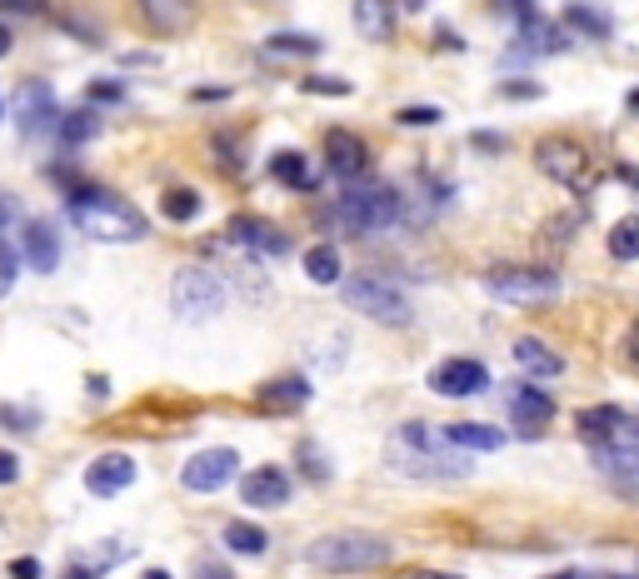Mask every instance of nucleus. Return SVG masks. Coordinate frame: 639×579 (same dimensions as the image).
Here are the masks:
<instances>
[{"label": "nucleus", "mask_w": 639, "mask_h": 579, "mask_svg": "<svg viewBox=\"0 0 639 579\" xmlns=\"http://www.w3.org/2000/svg\"><path fill=\"white\" fill-rule=\"evenodd\" d=\"M21 230H25V220H21V201L0 195V245H15V250H21Z\"/></svg>", "instance_id": "obj_33"}, {"label": "nucleus", "mask_w": 639, "mask_h": 579, "mask_svg": "<svg viewBox=\"0 0 639 579\" xmlns=\"http://www.w3.org/2000/svg\"><path fill=\"white\" fill-rule=\"evenodd\" d=\"M11 579H40V559H11Z\"/></svg>", "instance_id": "obj_46"}, {"label": "nucleus", "mask_w": 639, "mask_h": 579, "mask_svg": "<svg viewBox=\"0 0 639 579\" xmlns=\"http://www.w3.org/2000/svg\"><path fill=\"white\" fill-rule=\"evenodd\" d=\"M610 255L615 261H639V215H625V220L610 230Z\"/></svg>", "instance_id": "obj_31"}, {"label": "nucleus", "mask_w": 639, "mask_h": 579, "mask_svg": "<svg viewBox=\"0 0 639 579\" xmlns=\"http://www.w3.org/2000/svg\"><path fill=\"white\" fill-rule=\"evenodd\" d=\"M300 465H305L310 480H325V474H330V465H325V460L315 455V445H300Z\"/></svg>", "instance_id": "obj_41"}, {"label": "nucleus", "mask_w": 639, "mask_h": 579, "mask_svg": "<svg viewBox=\"0 0 639 579\" xmlns=\"http://www.w3.org/2000/svg\"><path fill=\"white\" fill-rule=\"evenodd\" d=\"M170 310H176L185 325H205L226 310V280L205 265H185V270L170 280Z\"/></svg>", "instance_id": "obj_5"}, {"label": "nucleus", "mask_w": 639, "mask_h": 579, "mask_svg": "<svg viewBox=\"0 0 639 579\" xmlns=\"http://www.w3.org/2000/svg\"><path fill=\"white\" fill-rule=\"evenodd\" d=\"M305 275L315 285H340V250H335V245L305 250Z\"/></svg>", "instance_id": "obj_28"}, {"label": "nucleus", "mask_w": 639, "mask_h": 579, "mask_svg": "<svg viewBox=\"0 0 639 579\" xmlns=\"http://www.w3.org/2000/svg\"><path fill=\"white\" fill-rule=\"evenodd\" d=\"M300 91H310V95H350V81H335V75H310Z\"/></svg>", "instance_id": "obj_35"}, {"label": "nucleus", "mask_w": 639, "mask_h": 579, "mask_svg": "<svg viewBox=\"0 0 639 579\" xmlns=\"http://www.w3.org/2000/svg\"><path fill=\"white\" fill-rule=\"evenodd\" d=\"M390 465L405 480H460L470 474V455H460V445H450V435L435 425H400V435L390 439Z\"/></svg>", "instance_id": "obj_1"}, {"label": "nucleus", "mask_w": 639, "mask_h": 579, "mask_svg": "<svg viewBox=\"0 0 639 579\" xmlns=\"http://www.w3.org/2000/svg\"><path fill=\"white\" fill-rule=\"evenodd\" d=\"M395 555L390 540H379V534H365V530H330L319 534V540H310L305 559L315 569H325V575H365V569L385 565V559Z\"/></svg>", "instance_id": "obj_3"}, {"label": "nucleus", "mask_w": 639, "mask_h": 579, "mask_svg": "<svg viewBox=\"0 0 639 579\" xmlns=\"http://www.w3.org/2000/svg\"><path fill=\"white\" fill-rule=\"evenodd\" d=\"M201 190H190V185H170L166 190V201H160V210H166V220H176V225H190L195 215H201Z\"/></svg>", "instance_id": "obj_27"}, {"label": "nucleus", "mask_w": 639, "mask_h": 579, "mask_svg": "<svg viewBox=\"0 0 639 579\" xmlns=\"http://www.w3.org/2000/svg\"><path fill=\"white\" fill-rule=\"evenodd\" d=\"M265 50H270V56H280V60H310V56H319V36H296V31H280V36L265 40Z\"/></svg>", "instance_id": "obj_29"}, {"label": "nucleus", "mask_w": 639, "mask_h": 579, "mask_svg": "<svg viewBox=\"0 0 639 579\" xmlns=\"http://www.w3.org/2000/svg\"><path fill=\"white\" fill-rule=\"evenodd\" d=\"M625 360H629V370L639 375V319L629 325V335H625Z\"/></svg>", "instance_id": "obj_45"}, {"label": "nucleus", "mask_w": 639, "mask_h": 579, "mask_svg": "<svg viewBox=\"0 0 639 579\" xmlns=\"http://www.w3.org/2000/svg\"><path fill=\"white\" fill-rule=\"evenodd\" d=\"M405 220V201L395 185H379V180H360V185L340 190V205H335V225L345 230H360V236H375V230H395Z\"/></svg>", "instance_id": "obj_4"}, {"label": "nucleus", "mask_w": 639, "mask_h": 579, "mask_svg": "<svg viewBox=\"0 0 639 579\" xmlns=\"http://www.w3.org/2000/svg\"><path fill=\"white\" fill-rule=\"evenodd\" d=\"M515 360H520V370L530 379H559L565 375V360H559L545 340H515Z\"/></svg>", "instance_id": "obj_22"}, {"label": "nucleus", "mask_w": 639, "mask_h": 579, "mask_svg": "<svg viewBox=\"0 0 639 579\" xmlns=\"http://www.w3.org/2000/svg\"><path fill=\"white\" fill-rule=\"evenodd\" d=\"M226 236H230V245H240L245 255H285V250H290V240H285L280 225L255 220V215H236Z\"/></svg>", "instance_id": "obj_14"}, {"label": "nucleus", "mask_w": 639, "mask_h": 579, "mask_svg": "<svg viewBox=\"0 0 639 579\" xmlns=\"http://www.w3.org/2000/svg\"><path fill=\"white\" fill-rule=\"evenodd\" d=\"M414 579H460V575H425V569H414Z\"/></svg>", "instance_id": "obj_51"}, {"label": "nucleus", "mask_w": 639, "mask_h": 579, "mask_svg": "<svg viewBox=\"0 0 639 579\" xmlns=\"http://www.w3.org/2000/svg\"><path fill=\"white\" fill-rule=\"evenodd\" d=\"M236 474H240V455L226 445H215V449L190 455L185 470H180V485H185L190 495H215V490H226Z\"/></svg>", "instance_id": "obj_9"}, {"label": "nucleus", "mask_w": 639, "mask_h": 579, "mask_svg": "<svg viewBox=\"0 0 639 579\" xmlns=\"http://www.w3.org/2000/svg\"><path fill=\"white\" fill-rule=\"evenodd\" d=\"M555 579H594V575H580V569H565V575H555Z\"/></svg>", "instance_id": "obj_52"}, {"label": "nucleus", "mask_w": 639, "mask_h": 579, "mask_svg": "<svg viewBox=\"0 0 639 579\" xmlns=\"http://www.w3.org/2000/svg\"><path fill=\"white\" fill-rule=\"evenodd\" d=\"M255 400H261L265 410H275V414H290V410H300V405L310 400V379L300 375V370L275 375V379H265L261 390H255Z\"/></svg>", "instance_id": "obj_18"}, {"label": "nucleus", "mask_w": 639, "mask_h": 579, "mask_svg": "<svg viewBox=\"0 0 639 579\" xmlns=\"http://www.w3.org/2000/svg\"><path fill=\"white\" fill-rule=\"evenodd\" d=\"M120 95H125V91H120L116 81H91V85H85V100H91V106H100V100H106V106H116Z\"/></svg>", "instance_id": "obj_36"}, {"label": "nucleus", "mask_w": 639, "mask_h": 579, "mask_svg": "<svg viewBox=\"0 0 639 579\" xmlns=\"http://www.w3.org/2000/svg\"><path fill=\"white\" fill-rule=\"evenodd\" d=\"M430 390L445 395V400H470V395L490 390V370L480 360H439L430 370Z\"/></svg>", "instance_id": "obj_11"}, {"label": "nucleus", "mask_w": 639, "mask_h": 579, "mask_svg": "<svg viewBox=\"0 0 639 579\" xmlns=\"http://www.w3.org/2000/svg\"><path fill=\"white\" fill-rule=\"evenodd\" d=\"M195 100H201V106H210V100H230V91H226V85H201V91H195Z\"/></svg>", "instance_id": "obj_47"}, {"label": "nucleus", "mask_w": 639, "mask_h": 579, "mask_svg": "<svg viewBox=\"0 0 639 579\" xmlns=\"http://www.w3.org/2000/svg\"><path fill=\"white\" fill-rule=\"evenodd\" d=\"M215 155H226L230 176H240V145H236V135H215Z\"/></svg>", "instance_id": "obj_40"}, {"label": "nucleus", "mask_w": 639, "mask_h": 579, "mask_svg": "<svg viewBox=\"0 0 639 579\" xmlns=\"http://www.w3.org/2000/svg\"><path fill=\"white\" fill-rule=\"evenodd\" d=\"M135 485V460L131 455H100V460H91V470H85V490L100 499L120 495V490Z\"/></svg>", "instance_id": "obj_16"}, {"label": "nucleus", "mask_w": 639, "mask_h": 579, "mask_svg": "<svg viewBox=\"0 0 639 579\" xmlns=\"http://www.w3.org/2000/svg\"><path fill=\"white\" fill-rule=\"evenodd\" d=\"M190 579H236V575H230V569H220V565H201Z\"/></svg>", "instance_id": "obj_48"}, {"label": "nucleus", "mask_w": 639, "mask_h": 579, "mask_svg": "<svg viewBox=\"0 0 639 579\" xmlns=\"http://www.w3.org/2000/svg\"><path fill=\"white\" fill-rule=\"evenodd\" d=\"M0 56H11V31L0 25Z\"/></svg>", "instance_id": "obj_50"}, {"label": "nucleus", "mask_w": 639, "mask_h": 579, "mask_svg": "<svg viewBox=\"0 0 639 579\" xmlns=\"http://www.w3.org/2000/svg\"><path fill=\"white\" fill-rule=\"evenodd\" d=\"M534 166L540 176L555 180L559 190H590L594 185V170H590V150L569 135H550V141L534 145Z\"/></svg>", "instance_id": "obj_8"}, {"label": "nucleus", "mask_w": 639, "mask_h": 579, "mask_svg": "<svg viewBox=\"0 0 639 579\" xmlns=\"http://www.w3.org/2000/svg\"><path fill=\"white\" fill-rule=\"evenodd\" d=\"M290 495H296V485H290V474H285L280 465H261V470H250L245 480H240V499H245L250 509H285Z\"/></svg>", "instance_id": "obj_13"}, {"label": "nucleus", "mask_w": 639, "mask_h": 579, "mask_svg": "<svg viewBox=\"0 0 639 579\" xmlns=\"http://www.w3.org/2000/svg\"><path fill=\"white\" fill-rule=\"evenodd\" d=\"M145 579H170V575H166V569H150V575H145Z\"/></svg>", "instance_id": "obj_53"}, {"label": "nucleus", "mask_w": 639, "mask_h": 579, "mask_svg": "<svg viewBox=\"0 0 639 579\" xmlns=\"http://www.w3.org/2000/svg\"><path fill=\"white\" fill-rule=\"evenodd\" d=\"M395 120H400V125H435L439 110H435V106H405Z\"/></svg>", "instance_id": "obj_39"}, {"label": "nucleus", "mask_w": 639, "mask_h": 579, "mask_svg": "<svg viewBox=\"0 0 639 579\" xmlns=\"http://www.w3.org/2000/svg\"><path fill=\"white\" fill-rule=\"evenodd\" d=\"M15 480H21V460L11 449H0V485H15Z\"/></svg>", "instance_id": "obj_43"}, {"label": "nucleus", "mask_w": 639, "mask_h": 579, "mask_svg": "<svg viewBox=\"0 0 639 579\" xmlns=\"http://www.w3.org/2000/svg\"><path fill=\"white\" fill-rule=\"evenodd\" d=\"M485 290L499 305L515 310H540L559 300V280L550 270H534V265H499V270L485 275Z\"/></svg>", "instance_id": "obj_6"}, {"label": "nucleus", "mask_w": 639, "mask_h": 579, "mask_svg": "<svg viewBox=\"0 0 639 579\" xmlns=\"http://www.w3.org/2000/svg\"><path fill=\"white\" fill-rule=\"evenodd\" d=\"M56 95H50V85H25L21 95H15V131L25 135V141H40L46 131H56Z\"/></svg>", "instance_id": "obj_12"}, {"label": "nucleus", "mask_w": 639, "mask_h": 579, "mask_svg": "<svg viewBox=\"0 0 639 579\" xmlns=\"http://www.w3.org/2000/svg\"><path fill=\"white\" fill-rule=\"evenodd\" d=\"M619 425H625V410H615V405H594V410H580V420H575L580 439H590V445L619 439Z\"/></svg>", "instance_id": "obj_24"}, {"label": "nucleus", "mask_w": 639, "mask_h": 579, "mask_svg": "<svg viewBox=\"0 0 639 579\" xmlns=\"http://www.w3.org/2000/svg\"><path fill=\"white\" fill-rule=\"evenodd\" d=\"M355 31L365 40H390L395 36V0H355Z\"/></svg>", "instance_id": "obj_23"}, {"label": "nucleus", "mask_w": 639, "mask_h": 579, "mask_svg": "<svg viewBox=\"0 0 639 579\" xmlns=\"http://www.w3.org/2000/svg\"><path fill=\"white\" fill-rule=\"evenodd\" d=\"M141 11L160 36H180L195 25V0H141Z\"/></svg>", "instance_id": "obj_19"}, {"label": "nucleus", "mask_w": 639, "mask_h": 579, "mask_svg": "<svg viewBox=\"0 0 639 579\" xmlns=\"http://www.w3.org/2000/svg\"><path fill=\"white\" fill-rule=\"evenodd\" d=\"M450 445L474 449V455H490V449H505V430L499 425H474V420H460V425H445Z\"/></svg>", "instance_id": "obj_25"}, {"label": "nucleus", "mask_w": 639, "mask_h": 579, "mask_svg": "<svg viewBox=\"0 0 639 579\" xmlns=\"http://www.w3.org/2000/svg\"><path fill=\"white\" fill-rule=\"evenodd\" d=\"M325 166H330V176L340 180V185H360V180H370L365 141H360L355 131H330L325 135Z\"/></svg>", "instance_id": "obj_10"}, {"label": "nucleus", "mask_w": 639, "mask_h": 579, "mask_svg": "<svg viewBox=\"0 0 639 579\" xmlns=\"http://www.w3.org/2000/svg\"><path fill=\"white\" fill-rule=\"evenodd\" d=\"M265 170H270V176L280 180L285 190H315L319 185V170H310L305 150H275Z\"/></svg>", "instance_id": "obj_20"}, {"label": "nucleus", "mask_w": 639, "mask_h": 579, "mask_svg": "<svg viewBox=\"0 0 639 579\" xmlns=\"http://www.w3.org/2000/svg\"><path fill=\"white\" fill-rule=\"evenodd\" d=\"M50 0H0V15H46Z\"/></svg>", "instance_id": "obj_38"}, {"label": "nucleus", "mask_w": 639, "mask_h": 579, "mask_svg": "<svg viewBox=\"0 0 639 579\" xmlns=\"http://www.w3.org/2000/svg\"><path fill=\"white\" fill-rule=\"evenodd\" d=\"M60 230L50 220H25V230H21V261L31 265L36 275H50V270H60Z\"/></svg>", "instance_id": "obj_15"}, {"label": "nucleus", "mask_w": 639, "mask_h": 579, "mask_svg": "<svg viewBox=\"0 0 639 579\" xmlns=\"http://www.w3.org/2000/svg\"><path fill=\"white\" fill-rule=\"evenodd\" d=\"M495 5H505V15H515V21H520V31H525V25H534V21H540V11H534V0H495Z\"/></svg>", "instance_id": "obj_37"}, {"label": "nucleus", "mask_w": 639, "mask_h": 579, "mask_svg": "<svg viewBox=\"0 0 639 579\" xmlns=\"http://www.w3.org/2000/svg\"><path fill=\"white\" fill-rule=\"evenodd\" d=\"M515 50H520V56H565V50H569V31H559L555 21H534V25H525V31H520Z\"/></svg>", "instance_id": "obj_21"}, {"label": "nucleus", "mask_w": 639, "mask_h": 579, "mask_svg": "<svg viewBox=\"0 0 639 579\" xmlns=\"http://www.w3.org/2000/svg\"><path fill=\"white\" fill-rule=\"evenodd\" d=\"M615 170H619V180H629V185L639 190V166H615Z\"/></svg>", "instance_id": "obj_49"}, {"label": "nucleus", "mask_w": 639, "mask_h": 579, "mask_svg": "<svg viewBox=\"0 0 639 579\" xmlns=\"http://www.w3.org/2000/svg\"><path fill=\"white\" fill-rule=\"evenodd\" d=\"M15 275H21V250H15V245H0V300L11 295Z\"/></svg>", "instance_id": "obj_34"}, {"label": "nucleus", "mask_w": 639, "mask_h": 579, "mask_svg": "<svg viewBox=\"0 0 639 579\" xmlns=\"http://www.w3.org/2000/svg\"><path fill=\"white\" fill-rule=\"evenodd\" d=\"M65 210H71V225L81 230L85 240H106V245H125V240H141L145 236V220L141 210L110 195L100 185H81L65 195Z\"/></svg>", "instance_id": "obj_2"}, {"label": "nucleus", "mask_w": 639, "mask_h": 579, "mask_svg": "<svg viewBox=\"0 0 639 579\" xmlns=\"http://www.w3.org/2000/svg\"><path fill=\"white\" fill-rule=\"evenodd\" d=\"M509 425H515V435H525V439H534L540 430L555 420V400L550 395H540V390H509Z\"/></svg>", "instance_id": "obj_17"}, {"label": "nucleus", "mask_w": 639, "mask_h": 579, "mask_svg": "<svg viewBox=\"0 0 639 579\" xmlns=\"http://www.w3.org/2000/svg\"><path fill=\"white\" fill-rule=\"evenodd\" d=\"M60 25H65V31H75V36H85V40H100V31H95V25H85L81 15H71V11L60 15Z\"/></svg>", "instance_id": "obj_44"}, {"label": "nucleus", "mask_w": 639, "mask_h": 579, "mask_svg": "<svg viewBox=\"0 0 639 579\" xmlns=\"http://www.w3.org/2000/svg\"><path fill=\"white\" fill-rule=\"evenodd\" d=\"M95 131H100V120L91 110H60V120H56L60 145H85V141H95Z\"/></svg>", "instance_id": "obj_26"}, {"label": "nucleus", "mask_w": 639, "mask_h": 579, "mask_svg": "<svg viewBox=\"0 0 639 579\" xmlns=\"http://www.w3.org/2000/svg\"><path fill=\"white\" fill-rule=\"evenodd\" d=\"M505 95H509V100H540V95H545V85H534V81H509Z\"/></svg>", "instance_id": "obj_42"}, {"label": "nucleus", "mask_w": 639, "mask_h": 579, "mask_svg": "<svg viewBox=\"0 0 639 579\" xmlns=\"http://www.w3.org/2000/svg\"><path fill=\"white\" fill-rule=\"evenodd\" d=\"M629 106H635V110H639V91H635V95H629Z\"/></svg>", "instance_id": "obj_54"}, {"label": "nucleus", "mask_w": 639, "mask_h": 579, "mask_svg": "<svg viewBox=\"0 0 639 579\" xmlns=\"http://www.w3.org/2000/svg\"><path fill=\"white\" fill-rule=\"evenodd\" d=\"M565 25H569V31H580V36H594V40L610 36V21H604V15H594L590 5H569V11H565Z\"/></svg>", "instance_id": "obj_32"}, {"label": "nucleus", "mask_w": 639, "mask_h": 579, "mask_svg": "<svg viewBox=\"0 0 639 579\" xmlns=\"http://www.w3.org/2000/svg\"><path fill=\"white\" fill-rule=\"evenodd\" d=\"M340 300L350 310H360L365 319H379V325H410L414 319L405 290H395L390 280H375V275H350V280H340Z\"/></svg>", "instance_id": "obj_7"}, {"label": "nucleus", "mask_w": 639, "mask_h": 579, "mask_svg": "<svg viewBox=\"0 0 639 579\" xmlns=\"http://www.w3.org/2000/svg\"><path fill=\"white\" fill-rule=\"evenodd\" d=\"M226 544L236 555H265V550H270V534H265L261 524L236 520V524H226Z\"/></svg>", "instance_id": "obj_30"}, {"label": "nucleus", "mask_w": 639, "mask_h": 579, "mask_svg": "<svg viewBox=\"0 0 639 579\" xmlns=\"http://www.w3.org/2000/svg\"><path fill=\"white\" fill-rule=\"evenodd\" d=\"M0 116H5V110H0Z\"/></svg>", "instance_id": "obj_55"}]
</instances>
